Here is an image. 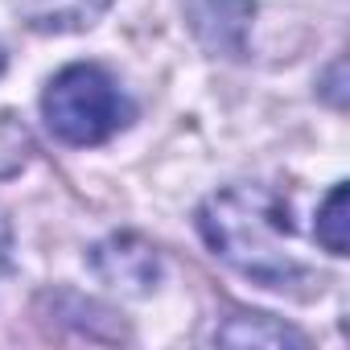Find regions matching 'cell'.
Returning a JSON list of instances; mask_svg holds the SVG:
<instances>
[{"mask_svg": "<svg viewBox=\"0 0 350 350\" xmlns=\"http://www.w3.org/2000/svg\"><path fill=\"white\" fill-rule=\"evenodd\" d=\"M288 219L293 215L280 194L264 186H231L202 202L198 231L215 247V256L243 272L252 284L288 297H313L321 288V276L297 256Z\"/></svg>", "mask_w": 350, "mask_h": 350, "instance_id": "1", "label": "cell"}, {"mask_svg": "<svg viewBox=\"0 0 350 350\" xmlns=\"http://www.w3.org/2000/svg\"><path fill=\"white\" fill-rule=\"evenodd\" d=\"M42 116L58 140L87 148V144L111 140L132 120V103L120 95V87L111 83L107 70L79 62L50 79V87L42 95Z\"/></svg>", "mask_w": 350, "mask_h": 350, "instance_id": "2", "label": "cell"}, {"mask_svg": "<svg viewBox=\"0 0 350 350\" xmlns=\"http://www.w3.org/2000/svg\"><path fill=\"white\" fill-rule=\"evenodd\" d=\"M91 264H95L99 280H107L111 288H124V293H148L161 272L157 252L136 235H111V239L95 243Z\"/></svg>", "mask_w": 350, "mask_h": 350, "instance_id": "3", "label": "cell"}, {"mask_svg": "<svg viewBox=\"0 0 350 350\" xmlns=\"http://www.w3.org/2000/svg\"><path fill=\"white\" fill-rule=\"evenodd\" d=\"M111 0H17V9L25 17L29 29L42 33H75L87 29L103 17V9Z\"/></svg>", "mask_w": 350, "mask_h": 350, "instance_id": "4", "label": "cell"}, {"mask_svg": "<svg viewBox=\"0 0 350 350\" xmlns=\"http://www.w3.org/2000/svg\"><path fill=\"white\" fill-rule=\"evenodd\" d=\"M219 342H231V346H305V338L264 313H239L231 317V325L219 329Z\"/></svg>", "mask_w": 350, "mask_h": 350, "instance_id": "5", "label": "cell"}, {"mask_svg": "<svg viewBox=\"0 0 350 350\" xmlns=\"http://www.w3.org/2000/svg\"><path fill=\"white\" fill-rule=\"evenodd\" d=\"M346 227H350V219H346V186H334L329 198L317 211V243L325 252H334V256H346Z\"/></svg>", "mask_w": 350, "mask_h": 350, "instance_id": "6", "label": "cell"}, {"mask_svg": "<svg viewBox=\"0 0 350 350\" xmlns=\"http://www.w3.org/2000/svg\"><path fill=\"white\" fill-rule=\"evenodd\" d=\"M29 161V132L17 116L0 111V178L5 173H17Z\"/></svg>", "mask_w": 350, "mask_h": 350, "instance_id": "7", "label": "cell"}, {"mask_svg": "<svg viewBox=\"0 0 350 350\" xmlns=\"http://www.w3.org/2000/svg\"><path fill=\"white\" fill-rule=\"evenodd\" d=\"M0 70H5V50H0Z\"/></svg>", "mask_w": 350, "mask_h": 350, "instance_id": "8", "label": "cell"}, {"mask_svg": "<svg viewBox=\"0 0 350 350\" xmlns=\"http://www.w3.org/2000/svg\"><path fill=\"white\" fill-rule=\"evenodd\" d=\"M0 260H5V252H0Z\"/></svg>", "mask_w": 350, "mask_h": 350, "instance_id": "9", "label": "cell"}]
</instances>
